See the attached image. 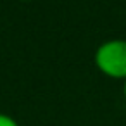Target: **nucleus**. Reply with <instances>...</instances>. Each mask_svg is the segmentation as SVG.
<instances>
[{"label": "nucleus", "instance_id": "f257e3e1", "mask_svg": "<svg viewBox=\"0 0 126 126\" xmlns=\"http://www.w3.org/2000/svg\"><path fill=\"white\" fill-rule=\"evenodd\" d=\"M93 61L102 74L114 79H126V40H105L95 50Z\"/></svg>", "mask_w": 126, "mask_h": 126}, {"label": "nucleus", "instance_id": "f03ea898", "mask_svg": "<svg viewBox=\"0 0 126 126\" xmlns=\"http://www.w3.org/2000/svg\"><path fill=\"white\" fill-rule=\"evenodd\" d=\"M0 126H19V123L14 117H11L9 114L0 112Z\"/></svg>", "mask_w": 126, "mask_h": 126}, {"label": "nucleus", "instance_id": "7ed1b4c3", "mask_svg": "<svg viewBox=\"0 0 126 126\" xmlns=\"http://www.w3.org/2000/svg\"><path fill=\"white\" fill-rule=\"evenodd\" d=\"M123 93H124V98H126V79H124V86H123Z\"/></svg>", "mask_w": 126, "mask_h": 126}, {"label": "nucleus", "instance_id": "20e7f679", "mask_svg": "<svg viewBox=\"0 0 126 126\" xmlns=\"http://www.w3.org/2000/svg\"><path fill=\"white\" fill-rule=\"evenodd\" d=\"M19 2H26V0H19Z\"/></svg>", "mask_w": 126, "mask_h": 126}]
</instances>
